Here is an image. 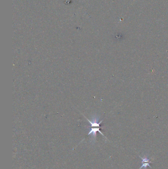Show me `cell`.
<instances>
[{
    "label": "cell",
    "mask_w": 168,
    "mask_h": 169,
    "mask_svg": "<svg viewBox=\"0 0 168 169\" xmlns=\"http://www.w3.org/2000/svg\"><path fill=\"white\" fill-rule=\"evenodd\" d=\"M139 157L142 160V165L139 168V169H142L143 168H144V169H146V168L148 167L152 168V167L150 166V164L152 162L150 161L149 158H148L146 156H144L143 157H142L141 156H139Z\"/></svg>",
    "instance_id": "obj_1"
},
{
    "label": "cell",
    "mask_w": 168,
    "mask_h": 169,
    "mask_svg": "<svg viewBox=\"0 0 168 169\" xmlns=\"http://www.w3.org/2000/svg\"><path fill=\"white\" fill-rule=\"evenodd\" d=\"M92 128H90V131L89 134H88V135H92V137H93L94 139L96 138V135H97V132H99L100 133L102 136H104L105 137V135H104L101 132V130H100V127H92Z\"/></svg>",
    "instance_id": "obj_2"
}]
</instances>
